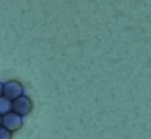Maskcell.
<instances>
[{
	"label": "cell",
	"mask_w": 151,
	"mask_h": 139,
	"mask_svg": "<svg viewBox=\"0 0 151 139\" xmlns=\"http://www.w3.org/2000/svg\"><path fill=\"white\" fill-rule=\"evenodd\" d=\"M12 102L11 99H8L7 97H0V114H6L12 110Z\"/></svg>",
	"instance_id": "277c9868"
},
{
	"label": "cell",
	"mask_w": 151,
	"mask_h": 139,
	"mask_svg": "<svg viewBox=\"0 0 151 139\" xmlns=\"http://www.w3.org/2000/svg\"><path fill=\"white\" fill-rule=\"evenodd\" d=\"M2 125L9 130L11 132H14V131H18L21 125H22V115L18 114V113H6L2 118Z\"/></svg>",
	"instance_id": "7a4b0ae2"
},
{
	"label": "cell",
	"mask_w": 151,
	"mask_h": 139,
	"mask_svg": "<svg viewBox=\"0 0 151 139\" xmlns=\"http://www.w3.org/2000/svg\"><path fill=\"white\" fill-rule=\"evenodd\" d=\"M22 92H24V90H22L21 84L18 81H13V80L6 82L2 88V94L11 100H14L18 97L22 95Z\"/></svg>",
	"instance_id": "3957f363"
},
{
	"label": "cell",
	"mask_w": 151,
	"mask_h": 139,
	"mask_svg": "<svg viewBox=\"0 0 151 139\" xmlns=\"http://www.w3.org/2000/svg\"><path fill=\"white\" fill-rule=\"evenodd\" d=\"M12 107H13V110H14L15 113H18L20 115H27L32 111L33 104H32V101H31V99L28 97L20 95L17 99L13 100Z\"/></svg>",
	"instance_id": "6da1fadb"
},
{
	"label": "cell",
	"mask_w": 151,
	"mask_h": 139,
	"mask_svg": "<svg viewBox=\"0 0 151 139\" xmlns=\"http://www.w3.org/2000/svg\"><path fill=\"white\" fill-rule=\"evenodd\" d=\"M2 88H4V86L0 84V97H1V94H2Z\"/></svg>",
	"instance_id": "8992f818"
},
{
	"label": "cell",
	"mask_w": 151,
	"mask_h": 139,
	"mask_svg": "<svg viewBox=\"0 0 151 139\" xmlns=\"http://www.w3.org/2000/svg\"><path fill=\"white\" fill-rule=\"evenodd\" d=\"M11 138V131L7 130L5 126L0 127V139H9Z\"/></svg>",
	"instance_id": "5b68a950"
},
{
	"label": "cell",
	"mask_w": 151,
	"mask_h": 139,
	"mask_svg": "<svg viewBox=\"0 0 151 139\" xmlns=\"http://www.w3.org/2000/svg\"><path fill=\"white\" fill-rule=\"evenodd\" d=\"M0 124H2V118L0 117Z\"/></svg>",
	"instance_id": "52a82bcc"
}]
</instances>
